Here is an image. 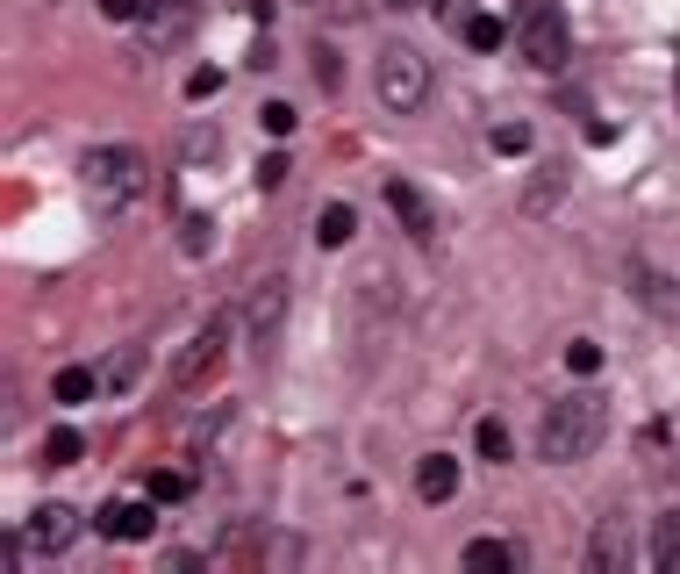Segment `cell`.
Here are the masks:
<instances>
[{"mask_svg": "<svg viewBox=\"0 0 680 574\" xmlns=\"http://www.w3.org/2000/svg\"><path fill=\"white\" fill-rule=\"evenodd\" d=\"M602 431H609V395L602 388H573V395H559L552 410H544L537 424V460H552V467H573V460H588L602 445Z\"/></svg>", "mask_w": 680, "mask_h": 574, "instance_id": "1", "label": "cell"}, {"mask_svg": "<svg viewBox=\"0 0 680 574\" xmlns=\"http://www.w3.org/2000/svg\"><path fill=\"white\" fill-rule=\"evenodd\" d=\"M79 180H86L94 216H101V223H115L136 194H144V151H129V144H101V151H86Z\"/></svg>", "mask_w": 680, "mask_h": 574, "instance_id": "2", "label": "cell"}, {"mask_svg": "<svg viewBox=\"0 0 680 574\" xmlns=\"http://www.w3.org/2000/svg\"><path fill=\"white\" fill-rule=\"evenodd\" d=\"M373 94H380L387 115H423V108H430V58L416 51V44H380Z\"/></svg>", "mask_w": 680, "mask_h": 574, "instance_id": "3", "label": "cell"}, {"mask_svg": "<svg viewBox=\"0 0 680 574\" xmlns=\"http://www.w3.org/2000/svg\"><path fill=\"white\" fill-rule=\"evenodd\" d=\"M516 44L537 72H559L566 51H573V29H566V8L559 0H523V22H516Z\"/></svg>", "mask_w": 680, "mask_h": 574, "instance_id": "4", "label": "cell"}, {"mask_svg": "<svg viewBox=\"0 0 680 574\" xmlns=\"http://www.w3.org/2000/svg\"><path fill=\"white\" fill-rule=\"evenodd\" d=\"M222 345H230V323H208L201 338H187V352L172 359V388H180V395H194L201 381H215V366H222Z\"/></svg>", "mask_w": 680, "mask_h": 574, "instance_id": "5", "label": "cell"}, {"mask_svg": "<svg viewBox=\"0 0 680 574\" xmlns=\"http://www.w3.org/2000/svg\"><path fill=\"white\" fill-rule=\"evenodd\" d=\"M194 15H201V0H144V44H151V51H172V44L194 29Z\"/></svg>", "mask_w": 680, "mask_h": 574, "instance_id": "6", "label": "cell"}, {"mask_svg": "<svg viewBox=\"0 0 680 574\" xmlns=\"http://www.w3.org/2000/svg\"><path fill=\"white\" fill-rule=\"evenodd\" d=\"M151 524H158V496H122V503L101 510V539L136 546V539H151Z\"/></svg>", "mask_w": 680, "mask_h": 574, "instance_id": "7", "label": "cell"}, {"mask_svg": "<svg viewBox=\"0 0 680 574\" xmlns=\"http://www.w3.org/2000/svg\"><path fill=\"white\" fill-rule=\"evenodd\" d=\"M72 539H79V510L72 503H36L29 510V546L36 553H72Z\"/></svg>", "mask_w": 680, "mask_h": 574, "instance_id": "8", "label": "cell"}, {"mask_svg": "<svg viewBox=\"0 0 680 574\" xmlns=\"http://www.w3.org/2000/svg\"><path fill=\"white\" fill-rule=\"evenodd\" d=\"M630 288H638V302H645L652 316H666V323H680V280L673 273H659V266H630Z\"/></svg>", "mask_w": 680, "mask_h": 574, "instance_id": "9", "label": "cell"}, {"mask_svg": "<svg viewBox=\"0 0 680 574\" xmlns=\"http://www.w3.org/2000/svg\"><path fill=\"white\" fill-rule=\"evenodd\" d=\"M588 567H595V574H623V567H630V532H623V517H602L595 532H588Z\"/></svg>", "mask_w": 680, "mask_h": 574, "instance_id": "10", "label": "cell"}, {"mask_svg": "<svg viewBox=\"0 0 680 574\" xmlns=\"http://www.w3.org/2000/svg\"><path fill=\"white\" fill-rule=\"evenodd\" d=\"M387 209L401 216V230H408L416 244H430V237H437V209H430V201H423L416 187H408V180H387Z\"/></svg>", "mask_w": 680, "mask_h": 574, "instance_id": "11", "label": "cell"}, {"mask_svg": "<svg viewBox=\"0 0 680 574\" xmlns=\"http://www.w3.org/2000/svg\"><path fill=\"white\" fill-rule=\"evenodd\" d=\"M416 496H423V503H452V496H459V460L452 453H423L416 460Z\"/></svg>", "mask_w": 680, "mask_h": 574, "instance_id": "12", "label": "cell"}, {"mask_svg": "<svg viewBox=\"0 0 680 574\" xmlns=\"http://www.w3.org/2000/svg\"><path fill=\"white\" fill-rule=\"evenodd\" d=\"M280 316H287V280L272 273L265 288L251 295V338H258V352H265L272 338H280Z\"/></svg>", "mask_w": 680, "mask_h": 574, "instance_id": "13", "label": "cell"}, {"mask_svg": "<svg viewBox=\"0 0 680 574\" xmlns=\"http://www.w3.org/2000/svg\"><path fill=\"white\" fill-rule=\"evenodd\" d=\"M101 374H94V366H58V381H51V395L58 402H65V410H79V402H94V395H101Z\"/></svg>", "mask_w": 680, "mask_h": 574, "instance_id": "14", "label": "cell"}, {"mask_svg": "<svg viewBox=\"0 0 680 574\" xmlns=\"http://www.w3.org/2000/svg\"><path fill=\"white\" fill-rule=\"evenodd\" d=\"M466 567H473V574H502V567H516V546L509 539H466Z\"/></svg>", "mask_w": 680, "mask_h": 574, "instance_id": "15", "label": "cell"}, {"mask_svg": "<svg viewBox=\"0 0 680 574\" xmlns=\"http://www.w3.org/2000/svg\"><path fill=\"white\" fill-rule=\"evenodd\" d=\"M351 230H358L351 201H330V209L316 216V244H323V252H337V244H351Z\"/></svg>", "mask_w": 680, "mask_h": 574, "instance_id": "16", "label": "cell"}, {"mask_svg": "<svg viewBox=\"0 0 680 574\" xmlns=\"http://www.w3.org/2000/svg\"><path fill=\"white\" fill-rule=\"evenodd\" d=\"M79 453H86V438L72 431V424H58V431L44 438V467H79Z\"/></svg>", "mask_w": 680, "mask_h": 574, "instance_id": "17", "label": "cell"}, {"mask_svg": "<svg viewBox=\"0 0 680 574\" xmlns=\"http://www.w3.org/2000/svg\"><path fill=\"white\" fill-rule=\"evenodd\" d=\"M466 51H502L509 44V29H502V15H466Z\"/></svg>", "mask_w": 680, "mask_h": 574, "instance_id": "18", "label": "cell"}, {"mask_svg": "<svg viewBox=\"0 0 680 574\" xmlns=\"http://www.w3.org/2000/svg\"><path fill=\"white\" fill-rule=\"evenodd\" d=\"M652 560H659L666 574L680 567V510H666V517H659V532H652Z\"/></svg>", "mask_w": 680, "mask_h": 574, "instance_id": "19", "label": "cell"}, {"mask_svg": "<svg viewBox=\"0 0 680 574\" xmlns=\"http://www.w3.org/2000/svg\"><path fill=\"white\" fill-rule=\"evenodd\" d=\"M559 194H566V166H552V173H537V180H530L523 209H530V216H544V209H552V201H559Z\"/></svg>", "mask_w": 680, "mask_h": 574, "instance_id": "20", "label": "cell"}, {"mask_svg": "<svg viewBox=\"0 0 680 574\" xmlns=\"http://www.w3.org/2000/svg\"><path fill=\"white\" fill-rule=\"evenodd\" d=\"M151 496H158V503H187V496H194V474L158 467V474H151Z\"/></svg>", "mask_w": 680, "mask_h": 574, "instance_id": "21", "label": "cell"}, {"mask_svg": "<svg viewBox=\"0 0 680 574\" xmlns=\"http://www.w3.org/2000/svg\"><path fill=\"white\" fill-rule=\"evenodd\" d=\"M473 445H480V453H487V460H509V424H502V417H480Z\"/></svg>", "mask_w": 680, "mask_h": 574, "instance_id": "22", "label": "cell"}, {"mask_svg": "<svg viewBox=\"0 0 680 574\" xmlns=\"http://www.w3.org/2000/svg\"><path fill=\"white\" fill-rule=\"evenodd\" d=\"M294 122H301V115H294L287 101H265V108H258V130H265V137H294Z\"/></svg>", "mask_w": 680, "mask_h": 574, "instance_id": "23", "label": "cell"}, {"mask_svg": "<svg viewBox=\"0 0 680 574\" xmlns=\"http://www.w3.org/2000/svg\"><path fill=\"white\" fill-rule=\"evenodd\" d=\"M566 366H573L580 381H588V374H602V345H595V338H573V345H566Z\"/></svg>", "mask_w": 680, "mask_h": 574, "instance_id": "24", "label": "cell"}, {"mask_svg": "<svg viewBox=\"0 0 680 574\" xmlns=\"http://www.w3.org/2000/svg\"><path fill=\"white\" fill-rule=\"evenodd\" d=\"M494 151H502V158H523L530 151V122H502V130H494Z\"/></svg>", "mask_w": 680, "mask_h": 574, "instance_id": "25", "label": "cell"}, {"mask_svg": "<svg viewBox=\"0 0 680 574\" xmlns=\"http://www.w3.org/2000/svg\"><path fill=\"white\" fill-rule=\"evenodd\" d=\"M287 173H294V166H287V151H265V158H258V187H287Z\"/></svg>", "mask_w": 680, "mask_h": 574, "instance_id": "26", "label": "cell"}, {"mask_svg": "<svg viewBox=\"0 0 680 574\" xmlns=\"http://www.w3.org/2000/svg\"><path fill=\"white\" fill-rule=\"evenodd\" d=\"M337 80H344L337 51H330V44H316V87H323V94H337Z\"/></svg>", "mask_w": 680, "mask_h": 574, "instance_id": "27", "label": "cell"}, {"mask_svg": "<svg viewBox=\"0 0 680 574\" xmlns=\"http://www.w3.org/2000/svg\"><path fill=\"white\" fill-rule=\"evenodd\" d=\"M215 94H222V72H215V65H201V72L187 80V101H215Z\"/></svg>", "mask_w": 680, "mask_h": 574, "instance_id": "28", "label": "cell"}, {"mask_svg": "<svg viewBox=\"0 0 680 574\" xmlns=\"http://www.w3.org/2000/svg\"><path fill=\"white\" fill-rule=\"evenodd\" d=\"M136 366H144V352H122V359L108 366L101 381H108V388H129V381H136Z\"/></svg>", "mask_w": 680, "mask_h": 574, "instance_id": "29", "label": "cell"}, {"mask_svg": "<svg viewBox=\"0 0 680 574\" xmlns=\"http://www.w3.org/2000/svg\"><path fill=\"white\" fill-rule=\"evenodd\" d=\"M108 22H144V0H101Z\"/></svg>", "mask_w": 680, "mask_h": 574, "instance_id": "30", "label": "cell"}, {"mask_svg": "<svg viewBox=\"0 0 680 574\" xmlns=\"http://www.w3.org/2000/svg\"><path fill=\"white\" fill-rule=\"evenodd\" d=\"M22 539H29V532H22ZM22 539L8 532V546H0V567H8V574H22Z\"/></svg>", "mask_w": 680, "mask_h": 574, "instance_id": "31", "label": "cell"}, {"mask_svg": "<svg viewBox=\"0 0 680 574\" xmlns=\"http://www.w3.org/2000/svg\"><path fill=\"white\" fill-rule=\"evenodd\" d=\"M208 230H215V223H201V216H187V237H180V244H187V252H201V244H208Z\"/></svg>", "mask_w": 680, "mask_h": 574, "instance_id": "32", "label": "cell"}, {"mask_svg": "<svg viewBox=\"0 0 680 574\" xmlns=\"http://www.w3.org/2000/svg\"><path fill=\"white\" fill-rule=\"evenodd\" d=\"M380 8H423V0H380Z\"/></svg>", "mask_w": 680, "mask_h": 574, "instance_id": "33", "label": "cell"}, {"mask_svg": "<svg viewBox=\"0 0 680 574\" xmlns=\"http://www.w3.org/2000/svg\"><path fill=\"white\" fill-rule=\"evenodd\" d=\"M452 8H459V0H437V15H452Z\"/></svg>", "mask_w": 680, "mask_h": 574, "instance_id": "34", "label": "cell"}]
</instances>
